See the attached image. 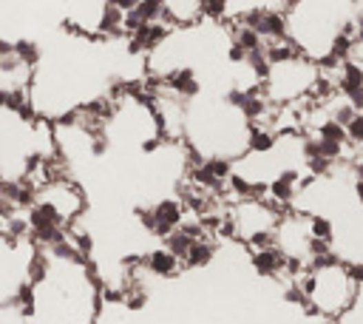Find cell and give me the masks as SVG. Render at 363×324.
I'll use <instances>...</instances> for the list:
<instances>
[{"label": "cell", "instance_id": "cell-4", "mask_svg": "<svg viewBox=\"0 0 363 324\" xmlns=\"http://www.w3.org/2000/svg\"><path fill=\"white\" fill-rule=\"evenodd\" d=\"M309 236L324 239V242H335V222L326 214H309Z\"/></svg>", "mask_w": 363, "mask_h": 324}, {"label": "cell", "instance_id": "cell-3", "mask_svg": "<svg viewBox=\"0 0 363 324\" xmlns=\"http://www.w3.org/2000/svg\"><path fill=\"white\" fill-rule=\"evenodd\" d=\"M145 267H148L151 276H159V279H171V276H176L182 270V259L176 256L174 250L156 247V250H151L148 256H145Z\"/></svg>", "mask_w": 363, "mask_h": 324}, {"label": "cell", "instance_id": "cell-1", "mask_svg": "<svg viewBox=\"0 0 363 324\" xmlns=\"http://www.w3.org/2000/svg\"><path fill=\"white\" fill-rule=\"evenodd\" d=\"M321 80V65L304 54H293L270 63L261 80V94L270 105H295L312 97Z\"/></svg>", "mask_w": 363, "mask_h": 324}, {"label": "cell", "instance_id": "cell-2", "mask_svg": "<svg viewBox=\"0 0 363 324\" xmlns=\"http://www.w3.org/2000/svg\"><path fill=\"white\" fill-rule=\"evenodd\" d=\"M250 265H253V270L261 276V279H278V276H284L287 256L273 245V247L253 250V253H250Z\"/></svg>", "mask_w": 363, "mask_h": 324}, {"label": "cell", "instance_id": "cell-5", "mask_svg": "<svg viewBox=\"0 0 363 324\" xmlns=\"http://www.w3.org/2000/svg\"><path fill=\"white\" fill-rule=\"evenodd\" d=\"M352 191H355V196H357V205L363 207V179H355V188H352Z\"/></svg>", "mask_w": 363, "mask_h": 324}]
</instances>
